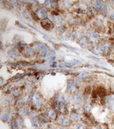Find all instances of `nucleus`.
<instances>
[{"label": "nucleus", "mask_w": 114, "mask_h": 129, "mask_svg": "<svg viewBox=\"0 0 114 129\" xmlns=\"http://www.w3.org/2000/svg\"><path fill=\"white\" fill-rule=\"evenodd\" d=\"M35 46L40 50V54L43 57H49L53 54L52 50H50L48 46L44 43L37 42L35 43Z\"/></svg>", "instance_id": "1"}, {"label": "nucleus", "mask_w": 114, "mask_h": 129, "mask_svg": "<svg viewBox=\"0 0 114 129\" xmlns=\"http://www.w3.org/2000/svg\"><path fill=\"white\" fill-rule=\"evenodd\" d=\"M86 37L88 39V40H89L90 42H96L99 40V35L97 34L96 32L89 29L88 30L87 32H86Z\"/></svg>", "instance_id": "2"}, {"label": "nucleus", "mask_w": 114, "mask_h": 129, "mask_svg": "<svg viewBox=\"0 0 114 129\" xmlns=\"http://www.w3.org/2000/svg\"><path fill=\"white\" fill-rule=\"evenodd\" d=\"M31 102L33 106L39 108L41 104V100L37 93H33L31 96Z\"/></svg>", "instance_id": "3"}, {"label": "nucleus", "mask_w": 114, "mask_h": 129, "mask_svg": "<svg viewBox=\"0 0 114 129\" xmlns=\"http://www.w3.org/2000/svg\"><path fill=\"white\" fill-rule=\"evenodd\" d=\"M58 125L63 126H68L71 125V121L65 116H59L58 117L57 120Z\"/></svg>", "instance_id": "4"}, {"label": "nucleus", "mask_w": 114, "mask_h": 129, "mask_svg": "<svg viewBox=\"0 0 114 129\" xmlns=\"http://www.w3.org/2000/svg\"><path fill=\"white\" fill-rule=\"evenodd\" d=\"M41 25L44 29L47 30H50L53 28V23L48 18L42 20V21L41 22Z\"/></svg>", "instance_id": "5"}, {"label": "nucleus", "mask_w": 114, "mask_h": 129, "mask_svg": "<svg viewBox=\"0 0 114 129\" xmlns=\"http://www.w3.org/2000/svg\"><path fill=\"white\" fill-rule=\"evenodd\" d=\"M35 14L38 17V18H41L42 20L47 18L48 16V12L47 10L45 9L44 8H38L35 11Z\"/></svg>", "instance_id": "6"}, {"label": "nucleus", "mask_w": 114, "mask_h": 129, "mask_svg": "<svg viewBox=\"0 0 114 129\" xmlns=\"http://www.w3.org/2000/svg\"><path fill=\"white\" fill-rule=\"evenodd\" d=\"M35 52L34 49H32L31 47H27V48H25L23 50V54L27 57V58H29V57H32L35 55Z\"/></svg>", "instance_id": "7"}, {"label": "nucleus", "mask_w": 114, "mask_h": 129, "mask_svg": "<svg viewBox=\"0 0 114 129\" xmlns=\"http://www.w3.org/2000/svg\"><path fill=\"white\" fill-rule=\"evenodd\" d=\"M71 102L75 104H80L83 102L82 97L79 93H76V94H74L71 98Z\"/></svg>", "instance_id": "8"}, {"label": "nucleus", "mask_w": 114, "mask_h": 129, "mask_svg": "<svg viewBox=\"0 0 114 129\" xmlns=\"http://www.w3.org/2000/svg\"><path fill=\"white\" fill-rule=\"evenodd\" d=\"M76 88V84L74 79H70L67 81V91L68 92H74Z\"/></svg>", "instance_id": "9"}, {"label": "nucleus", "mask_w": 114, "mask_h": 129, "mask_svg": "<svg viewBox=\"0 0 114 129\" xmlns=\"http://www.w3.org/2000/svg\"><path fill=\"white\" fill-rule=\"evenodd\" d=\"M79 40V45H81L83 48H86L88 46V39L87 37H85L84 36H81Z\"/></svg>", "instance_id": "10"}, {"label": "nucleus", "mask_w": 114, "mask_h": 129, "mask_svg": "<svg viewBox=\"0 0 114 129\" xmlns=\"http://www.w3.org/2000/svg\"><path fill=\"white\" fill-rule=\"evenodd\" d=\"M104 6H105L104 3L102 1H96L94 2V7L97 10H102L103 9Z\"/></svg>", "instance_id": "11"}, {"label": "nucleus", "mask_w": 114, "mask_h": 129, "mask_svg": "<svg viewBox=\"0 0 114 129\" xmlns=\"http://www.w3.org/2000/svg\"><path fill=\"white\" fill-rule=\"evenodd\" d=\"M8 55L11 58H16L19 57V53L16 49H11L8 52Z\"/></svg>", "instance_id": "12"}, {"label": "nucleus", "mask_w": 114, "mask_h": 129, "mask_svg": "<svg viewBox=\"0 0 114 129\" xmlns=\"http://www.w3.org/2000/svg\"><path fill=\"white\" fill-rule=\"evenodd\" d=\"M70 118L73 121L75 122H77L80 120V116L77 112H72L70 114Z\"/></svg>", "instance_id": "13"}, {"label": "nucleus", "mask_w": 114, "mask_h": 129, "mask_svg": "<svg viewBox=\"0 0 114 129\" xmlns=\"http://www.w3.org/2000/svg\"><path fill=\"white\" fill-rule=\"evenodd\" d=\"M47 115L51 119H55L56 118V112L53 109H49L47 112Z\"/></svg>", "instance_id": "14"}, {"label": "nucleus", "mask_w": 114, "mask_h": 129, "mask_svg": "<svg viewBox=\"0 0 114 129\" xmlns=\"http://www.w3.org/2000/svg\"><path fill=\"white\" fill-rule=\"evenodd\" d=\"M18 113H19V115L22 117L26 116L27 114V108L26 106H23L20 108L19 109Z\"/></svg>", "instance_id": "15"}, {"label": "nucleus", "mask_w": 114, "mask_h": 129, "mask_svg": "<svg viewBox=\"0 0 114 129\" xmlns=\"http://www.w3.org/2000/svg\"><path fill=\"white\" fill-rule=\"evenodd\" d=\"M53 23H54L56 25H60L62 24V19L59 16H53Z\"/></svg>", "instance_id": "16"}, {"label": "nucleus", "mask_w": 114, "mask_h": 129, "mask_svg": "<svg viewBox=\"0 0 114 129\" xmlns=\"http://www.w3.org/2000/svg\"><path fill=\"white\" fill-rule=\"evenodd\" d=\"M106 102L110 107H114V96H110L106 98Z\"/></svg>", "instance_id": "17"}, {"label": "nucleus", "mask_w": 114, "mask_h": 129, "mask_svg": "<svg viewBox=\"0 0 114 129\" xmlns=\"http://www.w3.org/2000/svg\"><path fill=\"white\" fill-rule=\"evenodd\" d=\"M1 119L4 122H8L10 120V116L7 113H3L1 115Z\"/></svg>", "instance_id": "18"}, {"label": "nucleus", "mask_w": 114, "mask_h": 129, "mask_svg": "<svg viewBox=\"0 0 114 129\" xmlns=\"http://www.w3.org/2000/svg\"><path fill=\"white\" fill-rule=\"evenodd\" d=\"M11 92H12V94L14 96H15V97H18L20 94H21V90L18 87H13V89H11Z\"/></svg>", "instance_id": "19"}, {"label": "nucleus", "mask_w": 114, "mask_h": 129, "mask_svg": "<svg viewBox=\"0 0 114 129\" xmlns=\"http://www.w3.org/2000/svg\"><path fill=\"white\" fill-rule=\"evenodd\" d=\"M11 129H19V125H18V121L16 119L13 118L11 122Z\"/></svg>", "instance_id": "20"}, {"label": "nucleus", "mask_w": 114, "mask_h": 129, "mask_svg": "<svg viewBox=\"0 0 114 129\" xmlns=\"http://www.w3.org/2000/svg\"><path fill=\"white\" fill-rule=\"evenodd\" d=\"M31 122H32V124L33 125L36 127V128H40V126H41V122H40V121L38 119H37V118H33L32 120H31Z\"/></svg>", "instance_id": "21"}, {"label": "nucleus", "mask_w": 114, "mask_h": 129, "mask_svg": "<svg viewBox=\"0 0 114 129\" xmlns=\"http://www.w3.org/2000/svg\"><path fill=\"white\" fill-rule=\"evenodd\" d=\"M69 64H70L71 65H72V66L77 65L81 64V61L79 60H78V59H77V58H74V59H72L71 61L70 62H69Z\"/></svg>", "instance_id": "22"}, {"label": "nucleus", "mask_w": 114, "mask_h": 129, "mask_svg": "<svg viewBox=\"0 0 114 129\" xmlns=\"http://www.w3.org/2000/svg\"><path fill=\"white\" fill-rule=\"evenodd\" d=\"M38 115V114H37V112L35 110H32V111L30 112V113H29V117H31L32 118H35L36 116Z\"/></svg>", "instance_id": "23"}, {"label": "nucleus", "mask_w": 114, "mask_h": 129, "mask_svg": "<svg viewBox=\"0 0 114 129\" xmlns=\"http://www.w3.org/2000/svg\"><path fill=\"white\" fill-rule=\"evenodd\" d=\"M84 109L86 110V111L89 112L91 110V109H92V106H91V104H89V103H86V104H84Z\"/></svg>", "instance_id": "24"}, {"label": "nucleus", "mask_w": 114, "mask_h": 129, "mask_svg": "<svg viewBox=\"0 0 114 129\" xmlns=\"http://www.w3.org/2000/svg\"><path fill=\"white\" fill-rule=\"evenodd\" d=\"M41 120L43 123H48V122H50V120H49L48 116V117H47V116H42Z\"/></svg>", "instance_id": "25"}, {"label": "nucleus", "mask_w": 114, "mask_h": 129, "mask_svg": "<svg viewBox=\"0 0 114 129\" xmlns=\"http://www.w3.org/2000/svg\"><path fill=\"white\" fill-rule=\"evenodd\" d=\"M7 3L8 5L10 6V7H11V8L15 6V5H17V4H18V2H17V1H7Z\"/></svg>", "instance_id": "26"}, {"label": "nucleus", "mask_w": 114, "mask_h": 129, "mask_svg": "<svg viewBox=\"0 0 114 129\" xmlns=\"http://www.w3.org/2000/svg\"><path fill=\"white\" fill-rule=\"evenodd\" d=\"M18 45H17V48L18 49H25V47L26 46V44H25V43H22V42H19V43H17Z\"/></svg>", "instance_id": "27"}, {"label": "nucleus", "mask_w": 114, "mask_h": 129, "mask_svg": "<svg viewBox=\"0 0 114 129\" xmlns=\"http://www.w3.org/2000/svg\"><path fill=\"white\" fill-rule=\"evenodd\" d=\"M25 74H18L17 75L14 76L13 77H12L10 80H15V79H19V78H21Z\"/></svg>", "instance_id": "28"}, {"label": "nucleus", "mask_w": 114, "mask_h": 129, "mask_svg": "<svg viewBox=\"0 0 114 129\" xmlns=\"http://www.w3.org/2000/svg\"><path fill=\"white\" fill-rule=\"evenodd\" d=\"M16 120L18 121V125H19V128H22L23 126V121L22 120V119H21L20 118H18V119H16Z\"/></svg>", "instance_id": "29"}, {"label": "nucleus", "mask_w": 114, "mask_h": 129, "mask_svg": "<svg viewBox=\"0 0 114 129\" xmlns=\"http://www.w3.org/2000/svg\"><path fill=\"white\" fill-rule=\"evenodd\" d=\"M19 7H20L22 9H24V8H26L27 5L25 2H23V1H20V2H19Z\"/></svg>", "instance_id": "30"}, {"label": "nucleus", "mask_w": 114, "mask_h": 129, "mask_svg": "<svg viewBox=\"0 0 114 129\" xmlns=\"http://www.w3.org/2000/svg\"><path fill=\"white\" fill-rule=\"evenodd\" d=\"M75 129H86L85 126L82 124H79V125H76Z\"/></svg>", "instance_id": "31"}, {"label": "nucleus", "mask_w": 114, "mask_h": 129, "mask_svg": "<svg viewBox=\"0 0 114 129\" xmlns=\"http://www.w3.org/2000/svg\"><path fill=\"white\" fill-rule=\"evenodd\" d=\"M88 75V73H86V72H82V73H81L79 74V77H81V78H83V77H87Z\"/></svg>", "instance_id": "32"}, {"label": "nucleus", "mask_w": 114, "mask_h": 129, "mask_svg": "<svg viewBox=\"0 0 114 129\" xmlns=\"http://www.w3.org/2000/svg\"><path fill=\"white\" fill-rule=\"evenodd\" d=\"M52 3L53 1H49V0H48V1H45L44 2V5H45V6H49V5H51V4Z\"/></svg>", "instance_id": "33"}, {"label": "nucleus", "mask_w": 114, "mask_h": 129, "mask_svg": "<svg viewBox=\"0 0 114 129\" xmlns=\"http://www.w3.org/2000/svg\"><path fill=\"white\" fill-rule=\"evenodd\" d=\"M11 99H10V98H6L5 100V104H9L11 103Z\"/></svg>", "instance_id": "34"}, {"label": "nucleus", "mask_w": 114, "mask_h": 129, "mask_svg": "<svg viewBox=\"0 0 114 129\" xmlns=\"http://www.w3.org/2000/svg\"><path fill=\"white\" fill-rule=\"evenodd\" d=\"M90 58H93V59L94 61H97V62H101L100 60H99L98 58H96V57H93V56H90Z\"/></svg>", "instance_id": "35"}, {"label": "nucleus", "mask_w": 114, "mask_h": 129, "mask_svg": "<svg viewBox=\"0 0 114 129\" xmlns=\"http://www.w3.org/2000/svg\"><path fill=\"white\" fill-rule=\"evenodd\" d=\"M47 129H55V128H54V127H53L52 126H49Z\"/></svg>", "instance_id": "36"}, {"label": "nucleus", "mask_w": 114, "mask_h": 129, "mask_svg": "<svg viewBox=\"0 0 114 129\" xmlns=\"http://www.w3.org/2000/svg\"><path fill=\"white\" fill-rule=\"evenodd\" d=\"M58 30H62V26H61V27H59ZM62 31H63V32H64V30H62Z\"/></svg>", "instance_id": "37"}, {"label": "nucleus", "mask_w": 114, "mask_h": 129, "mask_svg": "<svg viewBox=\"0 0 114 129\" xmlns=\"http://www.w3.org/2000/svg\"><path fill=\"white\" fill-rule=\"evenodd\" d=\"M63 129V128H60V129Z\"/></svg>", "instance_id": "38"}]
</instances>
